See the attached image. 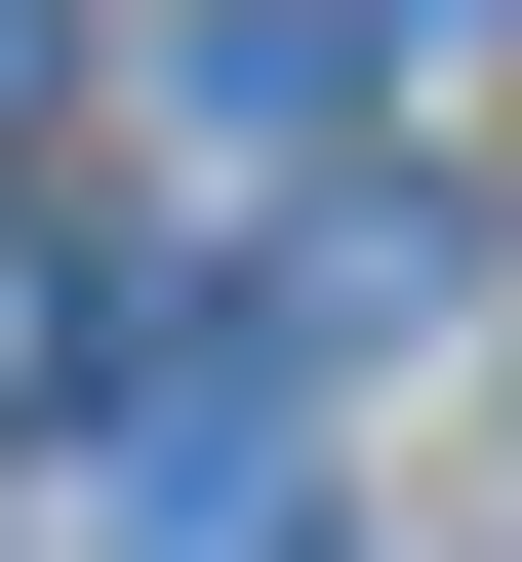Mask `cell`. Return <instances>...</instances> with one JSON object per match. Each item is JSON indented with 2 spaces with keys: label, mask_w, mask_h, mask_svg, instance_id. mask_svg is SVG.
Listing matches in <instances>:
<instances>
[{
  "label": "cell",
  "mask_w": 522,
  "mask_h": 562,
  "mask_svg": "<svg viewBox=\"0 0 522 562\" xmlns=\"http://www.w3.org/2000/svg\"><path fill=\"white\" fill-rule=\"evenodd\" d=\"M0 442H81V281H41V241H0Z\"/></svg>",
  "instance_id": "obj_4"
},
{
  "label": "cell",
  "mask_w": 522,
  "mask_h": 562,
  "mask_svg": "<svg viewBox=\"0 0 522 562\" xmlns=\"http://www.w3.org/2000/svg\"><path fill=\"white\" fill-rule=\"evenodd\" d=\"M442 281H482L442 161H322V201H281V362H362V322H442Z\"/></svg>",
  "instance_id": "obj_3"
},
{
  "label": "cell",
  "mask_w": 522,
  "mask_h": 562,
  "mask_svg": "<svg viewBox=\"0 0 522 562\" xmlns=\"http://www.w3.org/2000/svg\"><path fill=\"white\" fill-rule=\"evenodd\" d=\"M362 81H402V0H162V121H242V161H322Z\"/></svg>",
  "instance_id": "obj_2"
},
{
  "label": "cell",
  "mask_w": 522,
  "mask_h": 562,
  "mask_svg": "<svg viewBox=\"0 0 522 562\" xmlns=\"http://www.w3.org/2000/svg\"><path fill=\"white\" fill-rule=\"evenodd\" d=\"M81 562H322L281 362H121V402H81Z\"/></svg>",
  "instance_id": "obj_1"
},
{
  "label": "cell",
  "mask_w": 522,
  "mask_h": 562,
  "mask_svg": "<svg viewBox=\"0 0 522 562\" xmlns=\"http://www.w3.org/2000/svg\"><path fill=\"white\" fill-rule=\"evenodd\" d=\"M41 121H81V0H0V161H41Z\"/></svg>",
  "instance_id": "obj_5"
}]
</instances>
